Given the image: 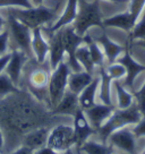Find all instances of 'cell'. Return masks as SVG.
<instances>
[{"label": "cell", "mask_w": 145, "mask_h": 154, "mask_svg": "<svg viewBox=\"0 0 145 154\" xmlns=\"http://www.w3.org/2000/svg\"><path fill=\"white\" fill-rule=\"evenodd\" d=\"M60 122L72 124V117L54 115L47 104L35 99L29 92L18 90L0 97V128L5 144L20 142L31 130L39 127H53Z\"/></svg>", "instance_id": "1"}, {"label": "cell", "mask_w": 145, "mask_h": 154, "mask_svg": "<svg viewBox=\"0 0 145 154\" xmlns=\"http://www.w3.org/2000/svg\"><path fill=\"white\" fill-rule=\"evenodd\" d=\"M52 69L49 59L44 63H39L35 58H31L25 63L18 87L29 92L40 102L47 104L50 109L48 95V84ZM51 110V109H50Z\"/></svg>", "instance_id": "2"}, {"label": "cell", "mask_w": 145, "mask_h": 154, "mask_svg": "<svg viewBox=\"0 0 145 154\" xmlns=\"http://www.w3.org/2000/svg\"><path fill=\"white\" fill-rule=\"evenodd\" d=\"M67 2V1H66ZM63 0H58L56 6H36L32 8H5L9 14L23 24L29 26L31 29L36 27H50L52 26L61 14V10L66 5Z\"/></svg>", "instance_id": "3"}, {"label": "cell", "mask_w": 145, "mask_h": 154, "mask_svg": "<svg viewBox=\"0 0 145 154\" xmlns=\"http://www.w3.org/2000/svg\"><path fill=\"white\" fill-rule=\"evenodd\" d=\"M142 117L143 115L138 109L137 104H134V103L127 109L116 108L112 115L108 118V120L97 130V134L99 135L102 143H106L109 136L113 131L129 125H136Z\"/></svg>", "instance_id": "4"}, {"label": "cell", "mask_w": 145, "mask_h": 154, "mask_svg": "<svg viewBox=\"0 0 145 154\" xmlns=\"http://www.w3.org/2000/svg\"><path fill=\"white\" fill-rule=\"evenodd\" d=\"M103 19L104 17L100 8V0H93L91 2L86 0H78L77 16L72 25L78 35L84 36L93 26L104 29Z\"/></svg>", "instance_id": "5"}, {"label": "cell", "mask_w": 145, "mask_h": 154, "mask_svg": "<svg viewBox=\"0 0 145 154\" xmlns=\"http://www.w3.org/2000/svg\"><path fill=\"white\" fill-rule=\"evenodd\" d=\"M2 15L6 18V29L9 32L10 49H18L27 54L29 58H34L32 52V29L29 26L23 24L18 19H16L11 14H9L5 8H0Z\"/></svg>", "instance_id": "6"}, {"label": "cell", "mask_w": 145, "mask_h": 154, "mask_svg": "<svg viewBox=\"0 0 145 154\" xmlns=\"http://www.w3.org/2000/svg\"><path fill=\"white\" fill-rule=\"evenodd\" d=\"M70 72H72V70L66 63V60H63L51 72L48 84L49 104H50L51 110L60 101V99L65 94V92L67 91L68 77H69Z\"/></svg>", "instance_id": "7"}, {"label": "cell", "mask_w": 145, "mask_h": 154, "mask_svg": "<svg viewBox=\"0 0 145 154\" xmlns=\"http://www.w3.org/2000/svg\"><path fill=\"white\" fill-rule=\"evenodd\" d=\"M57 31H59L60 36H61L63 45V49H65V53H66L65 60L70 68V70L72 72H82V70H84L82 66L79 65V63L77 61V59H76V50L84 42V36L78 35L72 25L63 26V27L57 29Z\"/></svg>", "instance_id": "8"}, {"label": "cell", "mask_w": 145, "mask_h": 154, "mask_svg": "<svg viewBox=\"0 0 145 154\" xmlns=\"http://www.w3.org/2000/svg\"><path fill=\"white\" fill-rule=\"evenodd\" d=\"M47 146L57 152H67L75 146V133L72 124L60 122L50 129Z\"/></svg>", "instance_id": "9"}, {"label": "cell", "mask_w": 145, "mask_h": 154, "mask_svg": "<svg viewBox=\"0 0 145 154\" xmlns=\"http://www.w3.org/2000/svg\"><path fill=\"white\" fill-rule=\"evenodd\" d=\"M131 38L128 36V40L126 42L124 54L121 57L118 58L116 61L120 63L121 65H124L126 68V72H127L122 85L125 87H128V88L133 90L136 77L138 76L140 72H145V65L137 63L135 59L133 58V56H131Z\"/></svg>", "instance_id": "10"}, {"label": "cell", "mask_w": 145, "mask_h": 154, "mask_svg": "<svg viewBox=\"0 0 145 154\" xmlns=\"http://www.w3.org/2000/svg\"><path fill=\"white\" fill-rule=\"evenodd\" d=\"M72 127L75 133V146H77L78 149L87 140H90L91 136L97 134V130L91 126L82 109H79L72 117Z\"/></svg>", "instance_id": "11"}, {"label": "cell", "mask_w": 145, "mask_h": 154, "mask_svg": "<svg viewBox=\"0 0 145 154\" xmlns=\"http://www.w3.org/2000/svg\"><path fill=\"white\" fill-rule=\"evenodd\" d=\"M108 142L110 143V145L121 149V151H124L126 153L137 154L135 135L133 133V130H129L126 127L113 131L109 136Z\"/></svg>", "instance_id": "12"}, {"label": "cell", "mask_w": 145, "mask_h": 154, "mask_svg": "<svg viewBox=\"0 0 145 154\" xmlns=\"http://www.w3.org/2000/svg\"><path fill=\"white\" fill-rule=\"evenodd\" d=\"M29 59H31V58H29L26 53L18 50V49L11 50V56H10L9 63L5 69V72L11 78V81L17 86L20 82V77L23 74L25 63H27Z\"/></svg>", "instance_id": "13"}, {"label": "cell", "mask_w": 145, "mask_h": 154, "mask_svg": "<svg viewBox=\"0 0 145 154\" xmlns=\"http://www.w3.org/2000/svg\"><path fill=\"white\" fill-rule=\"evenodd\" d=\"M115 109L116 106H113V104L109 106L104 103H95L90 109L84 110V113L86 116L87 120L90 121L91 126L95 130H97L108 120V118L112 115Z\"/></svg>", "instance_id": "14"}, {"label": "cell", "mask_w": 145, "mask_h": 154, "mask_svg": "<svg viewBox=\"0 0 145 154\" xmlns=\"http://www.w3.org/2000/svg\"><path fill=\"white\" fill-rule=\"evenodd\" d=\"M32 52H33L34 58L39 63H44L48 60L49 57V38L44 35L42 27H36L32 29Z\"/></svg>", "instance_id": "15"}, {"label": "cell", "mask_w": 145, "mask_h": 154, "mask_svg": "<svg viewBox=\"0 0 145 154\" xmlns=\"http://www.w3.org/2000/svg\"><path fill=\"white\" fill-rule=\"evenodd\" d=\"M44 35L49 38L50 49H49L48 59L49 63H50V67L53 70L63 60H65L66 53H65V49H63V41H61V36H60L59 31H56V32L49 34L44 33Z\"/></svg>", "instance_id": "16"}, {"label": "cell", "mask_w": 145, "mask_h": 154, "mask_svg": "<svg viewBox=\"0 0 145 154\" xmlns=\"http://www.w3.org/2000/svg\"><path fill=\"white\" fill-rule=\"evenodd\" d=\"M78 11V0H67L66 5L63 7V10L61 11L60 16L58 19L56 20V23L50 26V27H42V29L48 32V33H52L56 32L57 29H61L63 26L67 25H72L74 23V20L76 19Z\"/></svg>", "instance_id": "17"}, {"label": "cell", "mask_w": 145, "mask_h": 154, "mask_svg": "<svg viewBox=\"0 0 145 154\" xmlns=\"http://www.w3.org/2000/svg\"><path fill=\"white\" fill-rule=\"evenodd\" d=\"M79 102H78V95L70 92L67 88L63 96L60 99V101L52 108V112L58 116H66V117H74L75 113L79 110Z\"/></svg>", "instance_id": "18"}, {"label": "cell", "mask_w": 145, "mask_h": 154, "mask_svg": "<svg viewBox=\"0 0 145 154\" xmlns=\"http://www.w3.org/2000/svg\"><path fill=\"white\" fill-rule=\"evenodd\" d=\"M93 38L100 44V47L103 50L106 60L108 61V65L115 63L121 53H124V51H125V47L119 43H117L115 41H112L111 38L106 35V32H102L100 36Z\"/></svg>", "instance_id": "19"}, {"label": "cell", "mask_w": 145, "mask_h": 154, "mask_svg": "<svg viewBox=\"0 0 145 154\" xmlns=\"http://www.w3.org/2000/svg\"><path fill=\"white\" fill-rule=\"evenodd\" d=\"M51 128L52 127H39L36 129L31 130L22 138L20 145H24L32 151H36L43 146H47L48 136Z\"/></svg>", "instance_id": "20"}, {"label": "cell", "mask_w": 145, "mask_h": 154, "mask_svg": "<svg viewBox=\"0 0 145 154\" xmlns=\"http://www.w3.org/2000/svg\"><path fill=\"white\" fill-rule=\"evenodd\" d=\"M137 19L127 10L125 13H119L110 17L103 19V26L104 27H116L125 31L127 33H131L134 29Z\"/></svg>", "instance_id": "21"}, {"label": "cell", "mask_w": 145, "mask_h": 154, "mask_svg": "<svg viewBox=\"0 0 145 154\" xmlns=\"http://www.w3.org/2000/svg\"><path fill=\"white\" fill-rule=\"evenodd\" d=\"M99 85H100V76H94L93 81L78 94V102H79V108L82 110H86L93 106L97 101V91H99Z\"/></svg>", "instance_id": "22"}, {"label": "cell", "mask_w": 145, "mask_h": 154, "mask_svg": "<svg viewBox=\"0 0 145 154\" xmlns=\"http://www.w3.org/2000/svg\"><path fill=\"white\" fill-rule=\"evenodd\" d=\"M94 75L82 70V72H72L68 77L67 88L75 94H79L85 87L93 81Z\"/></svg>", "instance_id": "23"}, {"label": "cell", "mask_w": 145, "mask_h": 154, "mask_svg": "<svg viewBox=\"0 0 145 154\" xmlns=\"http://www.w3.org/2000/svg\"><path fill=\"white\" fill-rule=\"evenodd\" d=\"M99 76H100V85H99V91H97L99 99H100L101 103L111 106V86L113 81L111 77L106 74L104 67L100 68Z\"/></svg>", "instance_id": "24"}, {"label": "cell", "mask_w": 145, "mask_h": 154, "mask_svg": "<svg viewBox=\"0 0 145 154\" xmlns=\"http://www.w3.org/2000/svg\"><path fill=\"white\" fill-rule=\"evenodd\" d=\"M84 42L88 47V50H90V53H91V58H92L95 67H104L106 57H104V53H103V50L100 47V44L93 38V36H91L90 34L87 33L84 35Z\"/></svg>", "instance_id": "25"}, {"label": "cell", "mask_w": 145, "mask_h": 154, "mask_svg": "<svg viewBox=\"0 0 145 154\" xmlns=\"http://www.w3.org/2000/svg\"><path fill=\"white\" fill-rule=\"evenodd\" d=\"M112 85L116 88L117 93V108L118 109H127L134 103V95L133 93L126 90L120 81H113Z\"/></svg>", "instance_id": "26"}, {"label": "cell", "mask_w": 145, "mask_h": 154, "mask_svg": "<svg viewBox=\"0 0 145 154\" xmlns=\"http://www.w3.org/2000/svg\"><path fill=\"white\" fill-rule=\"evenodd\" d=\"M76 59L82 66V68L85 72L93 74L94 69H95V65L93 63L92 58H91V53L88 50V47L85 42H83L76 50Z\"/></svg>", "instance_id": "27"}, {"label": "cell", "mask_w": 145, "mask_h": 154, "mask_svg": "<svg viewBox=\"0 0 145 154\" xmlns=\"http://www.w3.org/2000/svg\"><path fill=\"white\" fill-rule=\"evenodd\" d=\"M84 153L86 154H112V145H106V143H99L95 140H87L84 144L79 147Z\"/></svg>", "instance_id": "28"}, {"label": "cell", "mask_w": 145, "mask_h": 154, "mask_svg": "<svg viewBox=\"0 0 145 154\" xmlns=\"http://www.w3.org/2000/svg\"><path fill=\"white\" fill-rule=\"evenodd\" d=\"M18 90L20 87L11 81V78L6 72L0 74V97L17 92Z\"/></svg>", "instance_id": "29"}, {"label": "cell", "mask_w": 145, "mask_h": 154, "mask_svg": "<svg viewBox=\"0 0 145 154\" xmlns=\"http://www.w3.org/2000/svg\"><path fill=\"white\" fill-rule=\"evenodd\" d=\"M104 69H106V74L112 78V81H120L122 78H125L126 74H127L125 66L118 61L109 63L106 67L104 66Z\"/></svg>", "instance_id": "30"}, {"label": "cell", "mask_w": 145, "mask_h": 154, "mask_svg": "<svg viewBox=\"0 0 145 154\" xmlns=\"http://www.w3.org/2000/svg\"><path fill=\"white\" fill-rule=\"evenodd\" d=\"M128 34H129V38H131V41H134V40H137V41L145 40V8L143 10V13L140 14L138 20L136 22L134 29H131V32Z\"/></svg>", "instance_id": "31"}, {"label": "cell", "mask_w": 145, "mask_h": 154, "mask_svg": "<svg viewBox=\"0 0 145 154\" xmlns=\"http://www.w3.org/2000/svg\"><path fill=\"white\" fill-rule=\"evenodd\" d=\"M31 0H0V8H32Z\"/></svg>", "instance_id": "32"}, {"label": "cell", "mask_w": 145, "mask_h": 154, "mask_svg": "<svg viewBox=\"0 0 145 154\" xmlns=\"http://www.w3.org/2000/svg\"><path fill=\"white\" fill-rule=\"evenodd\" d=\"M145 8V0H129L128 1V11L137 20Z\"/></svg>", "instance_id": "33"}, {"label": "cell", "mask_w": 145, "mask_h": 154, "mask_svg": "<svg viewBox=\"0 0 145 154\" xmlns=\"http://www.w3.org/2000/svg\"><path fill=\"white\" fill-rule=\"evenodd\" d=\"M10 51H11V49H10L9 32L6 29L5 31L0 32V56H4Z\"/></svg>", "instance_id": "34"}, {"label": "cell", "mask_w": 145, "mask_h": 154, "mask_svg": "<svg viewBox=\"0 0 145 154\" xmlns=\"http://www.w3.org/2000/svg\"><path fill=\"white\" fill-rule=\"evenodd\" d=\"M133 95L136 99V104L138 106L142 115L145 116V83L138 91H133Z\"/></svg>", "instance_id": "35"}, {"label": "cell", "mask_w": 145, "mask_h": 154, "mask_svg": "<svg viewBox=\"0 0 145 154\" xmlns=\"http://www.w3.org/2000/svg\"><path fill=\"white\" fill-rule=\"evenodd\" d=\"M133 133L135 135L136 138L140 137H145V116H143L140 118V120L135 125V127L133 128Z\"/></svg>", "instance_id": "36"}, {"label": "cell", "mask_w": 145, "mask_h": 154, "mask_svg": "<svg viewBox=\"0 0 145 154\" xmlns=\"http://www.w3.org/2000/svg\"><path fill=\"white\" fill-rule=\"evenodd\" d=\"M10 56H11V51L4 54V56H0V74L5 72L6 67H7V65L9 63Z\"/></svg>", "instance_id": "37"}, {"label": "cell", "mask_w": 145, "mask_h": 154, "mask_svg": "<svg viewBox=\"0 0 145 154\" xmlns=\"http://www.w3.org/2000/svg\"><path fill=\"white\" fill-rule=\"evenodd\" d=\"M69 151H70V149H69ZM34 154H68V151L61 153V152H57V151H54V149H50L49 146H43V147H41V149L34 151Z\"/></svg>", "instance_id": "38"}, {"label": "cell", "mask_w": 145, "mask_h": 154, "mask_svg": "<svg viewBox=\"0 0 145 154\" xmlns=\"http://www.w3.org/2000/svg\"><path fill=\"white\" fill-rule=\"evenodd\" d=\"M8 154H34V151L29 149V147H26V146H24V145H20V147H17V149L10 151Z\"/></svg>", "instance_id": "39"}, {"label": "cell", "mask_w": 145, "mask_h": 154, "mask_svg": "<svg viewBox=\"0 0 145 154\" xmlns=\"http://www.w3.org/2000/svg\"><path fill=\"white\" fill-rule=\"evenodd\" d=\"M6 18L5 16L2 15V13H1V10H0V32H2V31H5L6 29Z\"/></svg>", "instance_id": "40"}, {"label": "cell", "mask_w": 145, "mask_h": 154, "mask_svg": "<svg viewBox=\"0 0 145 154\" xmlns=\"http://www.w3.org/2000/svg\"><path fill=\"white\" fill-rule=\"evenodd\" d=\"M5 149V136H4V131L0 128V151Z\"/></svg>", "instance_id": "41"}, {"label": "cell", "mask_w": 145, "mask_h": 154, "mask_svg": "<svg viewBox=\"0 0 145 154\" xmlns=\"http://www.w3.org/2000/svg\"><path fill=\"white\" fill-rule=\"evenodd\" d=\"M101 1V0H100ZM104 1H109V2H112V4H117V5H128V1L129 0H104Z\"/></svg>", "instance_id": "42"}, {"label": "cell", "mask_w": 145, "mask_h": 154, "mask_svg": "<svg viewBox=\"0 0 145 154\" xmlns=\"http://www.w3.org/2000/svg\"><path fill=\"white\" fill-rule=\"evenodd\" d=\"M31 2H32V5H33L34 7H36V6L43 5L44 0H31Z\"/></svg>", "instance_id": "43"}, {"label": "cell", "mask_w": 145, "mask_h": 154, "mask_svg": "<svg viewBox=\"0 0 145 154\" xmlns=\"http://www.w3.org/2000/svg\"><path fill=\"white\" fill-rule=\"evenodd\" d=\"M136 44L138 45V47H142V48H145V40H140V41H137Z\"/></svg>", "instance_id": "44"}, {"label": "cell", "mask_w": 145, "mask_h": 154, "mask_svg": "<svg viewBox=\"0 0 145 154\" xmlns=\"http://www.w3.org/2000/svg\"><path fill=\"white\" fill-rule=\"evenodd\" d=\"M68 154H72V151L70 149V151H68Z\"/></svg>", "instance_id": "45"}, {"label": "cell", "mask_w": 145, "mask_h": 154, "mask_svg": "<svg viewBox=\"0 0 145 154\" xmlns=\"http://www.w3.org/2000/svg\"><path fill=\"white\" fill-rule=\"evenodd\" d=\"M140 154H145V149H144V151H143V152H142Z\"/></svg>", "instance_id": "46"}, {"label": "cell", "mask_w": 145, "mask_h": 154, "mask_svg": "<svg viewBox=\"0 0 145 154\" xmlns=\"http://www.w3.org/2000/svg\"><path fill=\"white\" fill-rule=\"evenodd\" d=\"M112 154H113V153H112Z\"/></svg>", "instance_id": "47"}]
</instances>
